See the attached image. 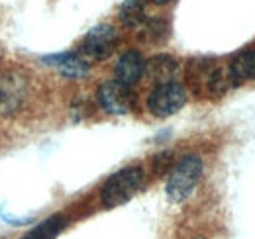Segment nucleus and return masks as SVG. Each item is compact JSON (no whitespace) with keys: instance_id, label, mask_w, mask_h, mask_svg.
Listing matches in <instances>:
<instances>
[{"instance_id":"1","label":"nucleus","mask_w":255,"mask_h":239,"mask_svg":"<svg viewBox=\"0 0 255 239\" xmlns=\"http://www.w3.org/2000/svg\"><path fill=\"white\" fill-rule=\"evenodd\" d=\"M143 169L139 167H126L118 173H114L110 179L104 182L100 190V200L106 208H116L129 202L139 188L143 186Z\"/></svg>"},{"instance_id":"2","label":"nucleus","mask_w":255,"mask_h":239,"mask_svg":"<svg viewBox=\"0 0 255 239\" xmlns=\"http://www.w3.org/2000/svg\"><path fill=\"white\" fill-rule=\"evenodd\" d=\"M202 159L198 155H187L183 157L173 169L167 180V196L173 202H183L191 196L202 177Z\"/></svg>"},{"instance_id":"3","label":"nucleus","mask_w":255,"mask_h":239,"mask_svg":"<svg viewBox=\"0 0 255 239\" xmlns=\"http://www.w3.org/2000/svg\"><path fill=\"white\" fill-rule=\"evenodd\" d=\"M185 102H187L185 87L171 81V83L157 85L153 89V92L147 98V108L157 118H169V116L177 114L185 106Z\"/></svg>"},{"instance_id":"4","label":"nucleus","mask_w":255,"mask_h":239,"mask_svg":"<svg viewBox=\"0 0 255 239\" xmlns=\"http://www.w3.org/2000/svg\"><path fill=\"white\" fill-rule=\"evenodd\" d=\"M28 98V81L22 75H0V116L16 114Z\"/></svg>"},{"instance_id":"5","label":"nucleus","mask_w":255,"mask_h":239,"mask_svg":"<svg viewBox=\"0 0 255 239\" xmlns=\"http://www.w3.org/2000/svg\"><path fill=\"white\" fill-rule=\"evenodd\" d=\"M96 98H98V104L102 106V110L108 114H114V116L128 114L133 106L131 90L128 85L120 83V81L102 83L96 90Z\"/></svg>"},{"instance_id":"6","label":"nucleus","mask_w":255,"mask_h":239,"mask_svg":"<svg viewBox=\"0 0 255 239\" xmlns=\"http://www.w3.org/2000/svg\"><path fill=\"white\" fill-rule=\"evenodd\" d=\"M116 43H118L116 30L112 26H108V24H102V26L93 28V30L85 35L83 45H81V53L87 59H93V61L108 59L114 53Z\"/></svg>"},{"instance_id":"7","label":"nucleus","mask_w":255,"mask_h":239,"mask_svg":"<svg viewBox=\"0 0 255 239\" xmlns=\"http://www.w3.org/2000/svg\"><path fill=\"white\" fill-rule=\"evenodd\" d=\"M145 73V61L141 57V53L137 51H126L118 63L114 67V75H116V81L124 83L128 87L139 83V79L143 77Z\"/></svg>"},{"instance_id":"8","label":"nucleus","mask_w":255,"mask_h":239,"mask_svg":"<svg viewBox=\"0 0 255 239\" xmlns=\"http://www.w3.org/2000/svg\"><path fill=\"white\" fill-rule=\"evenodd\" d=\"M45 63L55 67L63 77L67 79H83L89 73V63L85 57H81L79 53H59V55H51L45 57Z\"/></svg>"},{"instance_id":"9","label":"nucleus","mask_w":255,"mask_h":239,"mask_svg":"<svg viewBox=\"0 0 255 239\" xmlns=\"http://www.w3.org/2000/svg\"><path fill=\"white\" fill-rule=\"evenodd\" d=\"M179 71V63L169 57V55H155L153 59L145 63V77L149 81H153L155 85H163V83H171L175 79Z\"/></svg>"},{"instance_id":"10","label":"nucleus","mask_w":255,"mask_h":239,"mask_svg":"<svg viewBox=\"0 0 255 239\" xmlns=\"http://www.w3.org/2000/svg\"><path fill=\"white\" fill-rule=\"evenodd\" d=\"M228 73H230L234 85L255 79V49H248V51L238 53L234 57V61L230 63Z\"/></svg>"},{"instance_id":"11","label":"nucleus","mask_w":255,"mask_h":239,"mask_svg":"<svg viewBox=\"0 0 255 239\" xmlns=\"http://www.w3.org/2000/svg\"><path fill=\"white\" fill-rule=\"evenodd\" d=\"M65 228H67V218L61 214H55V216L45 218L41 224H37L22 239H55Z\"/></svg>"},{"instance_id":"12","label":"nucleus","mask_w":255,"mask_h":239,"mask_svg":"<svg viewBox=\"0 0 255 239\" xmlns=\"http://www.w3.org/2000/svg\"><path fill=\"white\" fill-rule=\"evenodd\" d=\"M120 20L128 28H139L141 24H145L143 0H126L120 8Z\"/></svg>"},{"instance_id":"13","label":"nucleus","mask_w":255,"mask_h":239,"mask_svg":"<svg viewBox=\"0 0 255 239\" xmlns=\"http://www.w3.org/2000/svg\"><path fill=\"white\" fill-rule=\"evenodd\" d=\"M155 4H167V2H171V0H153Z\"/></svg>"}]
</instances>
